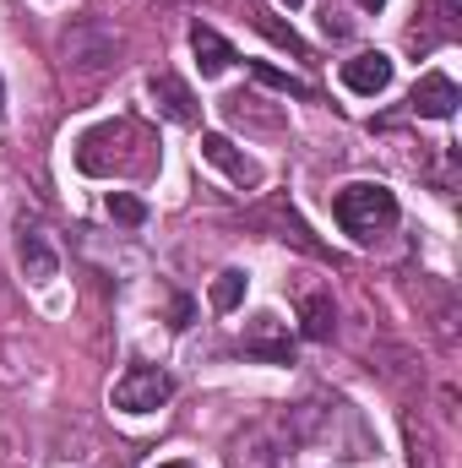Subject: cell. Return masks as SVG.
<instances>
[{"mask_svg":"<svg viewBox=\"0 0 462 468\" xmlns=\"http://www.w3.org/2000/svg\"><path fill=\"white\" fill-rule=\"evenodd\" d=\"M147 99L158 104V115L174 120V125H202V104H196V93H191L180 77H169V71H158V77L147 82Z\"/></svg>","mask_w":462,"mask_h":468,"instance_id":"6","label":"cell"},{"mask_svg":"<svg viewBox=\"0 0 462 468\" xmlns=\"http://www.w3.org/2000/svg\"><path fill=\"white\" fill-rule=\"evenodd\" d=\"M359 11H386V0H353Z\"/></svg>","mask_w":462,"mask_h":468,"instance_id":"15","label":"cell"},{"mask_svg":"<svg viewBox=\"0 0 462 468\" xmlns=\"http://www.w3.org/2000/svg\"><path fill=\"white\" fill-rule=\"evenodd\" d=\"M245 289H250L245 267H224V272L213 278V294H207V300H213V311H224V316H229V311L245 305Z\"/></svg>","mask_w":462,"mask_h":468,"instance_id":"12","label":"cell"},{"mask_svg":"<svg viewBox=\"0 0 462 468\" xmlns=\"http://www.w3.org/2000/svg\"><path fill=\"white\" fill-rule=\"evenodd\" d=\"M457 82L452 77H441V71H430V77H419V88H414V99H408V110L425 120H452L457 115Z\"/></svg>","mask_w":462,"mask_h":468,"instance_id":"8","label":"cell"},{"mask_svg":"<svg viewBox=\"0 0 462 468\" xmlns=\"http://www.w3.org/2000/svg\"><path fill=\"white\" fill-rule=\"evenodd\" d=\"M0 120H5V77H0Z\"/></svg>","mask_w":462,"mask_h":468,"instance_id":"16","label":"cell"},{"mask_svg":"<svg viewBox=\"0 0 462 468\" xmlns=\"http://www.w3.org/2000/svg\"><path fill=\"white\" fill-rule=\"evenodd\" d=\"M191 49H196V66H202V77H224L234 66V44L229 38H218L213 27H191Z\"/></svg>","mask_w":462,"mask_h":468,"instance_id":"10","label":"cell"},{"mask_svg":"<svg viewBox=\"0 0 462 468\" xmlns=\"http://www.w3.org/2000/svg\"><path fill=\"white\" fill-rule=\"evenodd\" d=\"M278 5H289V11H299V5H305V0H278Z\"/></svg>","mask_w":462,"mask_h":468,"instance_id":"17","label":"cell"},{"mask_svg":"<svg viewBox=\"0 0 462 468\" xmlns=\"http://www.w3.org/2000/svg\"><path fill=\"white\" fill-rule=\"evenodd\" d=\"M332 213H338L343 234L359 239V245H375L381 234H392L397 218H403L397 197H392L386 186H375V180H353V186H343V191L332 197Z\"/></svg>","mask_w":462,"mask_h":468,"instance_id":"2","label":"cell"},{"mask_svg":"<svg viewBox=\"0 0 462 468\" xmlns=\"http://www.w3.org/2000/svg\"><path fill=\"white\" fill-rule=\"evenodd\" d=\"M158 468H191V463H158Z\"/></svg>","mask_w":462,"mask_h":468,"instance_id":"18","label":"cell"},{"mask_svg":"<svg viewBox=\"0 0 462 468\" xmlns=\"http://www.w3.org/2000/svg\"><path fill=\"white\" fill-rule=\"evenodd\" d=\"M104 213H110L115 224H125V229H142V224H147V202L131 197V191H110V197H104Z\"/></svg>","mask_w":462,"mask_h":468,"instance_id":"13","label":"cell"},{"mask_svg":"<svg viewBox=\"0 0 462 468\" xmlns=\"http://www.w3.org/2000/svg\"><path fill=\"white\" fill-rule=\"evenodd\" d=\"M332 327H338L332 300H327V294H305V300H299V333L321 344V338H332Z\"/></svg>","mask_w":462,"mask_h":468,"instance_id":"11","label":"cell"},{"mask_svg":"<svg viewBox=\"0 0 462 468\" xmlns=\"http://www.w3.org/2000/svg\"><path fill=\"white\" fill-rule=\"evenodd\" d=\"M250 71H256V82H267V88H278V93H289V99H310V88H305L299 77H289V71H278V66H267V60H256Z\"/></svg>","mask_w":462,"mask_h":468,"instance_id":"14","label":"cell"},{"mask_svg":"<svg viewBox=\"0 0 462 468\" xmlns=\"http://www.w3.org/2000/svg\"><path fill=\"white\" fill-rule=\"evenodd\" d=\"M338 77H343L348 93H359V99H381V93L392 88L397 66H392V55H381V49H359V55H348L343 60Z\"/></svg>","mask_w":462,"mask_h":468,"instance_id":"4","label":"cell"},{"mask_svg":"<svg viewBox=\"0 0 462 468\" xmlns=\"http://www.w3.org/2000/svg\"><path fill=\"white\" fill-rule=\"evenodd\" d=\"M16 267H22L27 283H38V289L60 278V256H55V245H49L38 229H27V224L16 229Z\"/></svg>","mask_w":462,"mask_h":468,"instance_id":"7","label":"cell"},{"mask_svg":"<svg viewBox=\"0 0 462 468\" xmlns=\"http://www.w3.org/2000/svg\"><path fill=\"white\" fill-rule=\"evenodd\" d=\"M202 158H207L213 169H224L239 191H256V186H261V164H256V158H245L224 131H202Z\"/></svg>","mask_w":462,"mask_h":468,"instance_id":"5","label":"cell"},{"mask_svg":"<svg viewBox=\"0 0 462 468\" xmlns=\"http://www.w3.org/2000/svg\"><path fill=\"white\" fill-rule=\"evenodd\" d=\"M245 354H256V359H272V365H289L294 344L283 338L278 316H256V322H250V333H245Z\"/></svg>","mask_w":462,"mask_h":468,"instance_id":"9","label":"cell"},{"mask_svg":"<svg viewBox=\"0 0 462 468\" xmlns=\"http://www.w3.org/2000/svg\"><path fill=\"white\" fill-rule=\"evenodd\" d=\"M152 164V136L136 120H104L77 136V169L93 180H125Z\"/></svg>","mask_w":462,"mask_h":468,"instance_id":"1","label":"cell"},{"mask_svg":"<svg viewBox=\"0 0 462 468\" xmlns=\"http://www.w3.org/2000/svg\"><path fill=\"white\" fill-rule=\"evenodd\" d=\"M174 398V376L158 370V365H131L115 381V409L120 414H152Z\"/></svg>","mask_w":462,"mask_h":468,"instance_id":"3","label":"cell"}]
</instances>
